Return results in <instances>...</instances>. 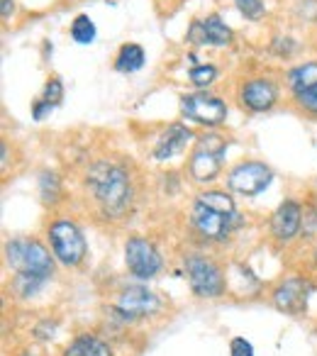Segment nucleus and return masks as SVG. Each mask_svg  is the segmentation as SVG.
<instances>
[{"mask_svg": "<svg viewBox=\"0 0 317 356\" xmlns=\"http://www.w3.org/2000/svg\"><path fill=\"white\" fill-rule=\"evenodd\" d=\"M88 186L103 213L110 218H120L132 203V186H129V176L122 166L105 161L95 163L88 173Z\"/></svg>", "mask_w": 317, "mask_h": 356, "instance_id": "obj_1", "label": "nucleus"}, {"mask_svg": "<svg viewBox=\"0 0 317 356\" xmlns=\"http://www.w3.org/2000/svg\"><path fill=\"white\" fill-rule=\"evenodd\" d=\"M8 264L15 268L20 276H35V278H47L54 268L51 257L40 242L32 239H15L6 247Z\"/></svg>", "mask_w": 317, "mask_h": 356, "instance_id": "obj_2", "label": "nucleus"}, {"mask_svg": "<svg viewBox=\"0 0 317 356\" xmlns=\"http://www.w3.org/2000/svg\"><path fill=\"white\" fill-rule=\"evenodd\" d=\"M225 149H227V142H225L220 134H205V137L198 139L195 144V152L190 156V176L200 184H208L220 173V163H222Z\"/></svg>", "mask_w": 317, "mask_h": 356, "instance_id": "obj_3", "label": "nucleus"}, {"mask_svg": "<svg viewBox=\"0 0 317 356\" xmlns=\"http://www.w3.org/2000/svg\"><path fill=\"white\" fill-rule=\"evenodd\" d=\"M49 239H51V247H54V254L59 257L61 264H66V266H76V264L83 261L86 239L74 222H66V220L54 222L49 229Z\"/></svg>", "mask_w": 317, "mask_h": 356, "instance_id": "obj_4", "label": "nucleus"}, {"mask_svg": "<svg viewBox=\"0 0 317 356\" xmlns=\"http://www.w3.org/2000/svg\"><path fill=\"white\" fill-rule=\"evenodd\" d=\"M186 273H188L190 288H193L195 296L203 298H215L225 291V278L222 271L215 266L213 261L203 257H188L186 259Z\"/></svg>", "mask_w": 317, "mask_h": 356, "instance_id": "obj_5", "label": "nucleus"}, {"mask_svg": "<svg viewBox=\"0 0 317 356\" xmlns=\"http://www.w3.org/2000/svg\"><path fill=\"white\" fill-rule=\"evenodd\" d=\"M181 110L188 120L198 124H208V127H215V124L225 122L227 118V108L220 98L208 93H193L186 95L184 103H181Z\"/></svg>", "mask_w": 317, "mask_h": 356, "instance_id": "obj_6", "label": "nucleus"}, {"mask_svg": "<svg viewBox=\"0 0 317 356\" xmlns=\"http://www.w3.org/2000/svg\"><path fill=\"white\" fill-rule=\"evenodd\" d=\"M124 261H127L129 271L137 278H154L161 268V257H158L156 247L142 237H132L124 247Z\"/></svg>", "mask_w": 317, "mask_h": 356, "instance_id": "obj_7", "label": "nucleus"}, {"mask_svg": "<svg viewBox=\"0 0 317 356\" xmlns=\"http://www.w3.org/2000/svg\"><path fill=\"white\" fill-rule=\"evenodd\" d=\"M271 178H273L271 168L263 166V163L249 161V163H239V166L229 173L227 184H229V188L242 195H259L263 188H268Z\"/></svg>", "mask_w": 317, "mask_h": 356, "instance_id": "obj_8", "label": "nucleus"}, {"mask_svg": "<svg viewBox=\"0 0 317 356\" xmlns=\"http://www.w3.org/2000/svg\"><path fill=\"white\" fill-rule=\"evenodd\" d=\"M193 225L198 227V232L203 234V237L220 242V239H225L229 232H232V227L237 225V215L234 213L225 215V213H218V210H210V208H205V205L195 203Z\"/></svg>", "mask_w": 317, "mask_h": 356, "instance_id": "obj_9", "label": "nucleus"}, {"mask_svg": "<svg viewBox=\"0 0 317 356\" xmlns=\"http://www.w3.org/2000/svg\"><path fill=\"white\" fill-rule=\"evenodd\" d=\"M310 283L302 281V278H291L286 281L283 286L276 288L273 293V305L278 310L288 312V315H300L305 310V302H307V296H310Z\"/></svg>", "mask_w": 317, "mask_h": 356, "instance_id": "obj_10", "label": "nucleus"}, {"mask_svg": "<svg viewBox=\"0 0 317 356\" xmlns=\"http://www.w3.org/2000/svg\"><path fill=\"white\" fill-rule=\"evenodd\" d=\"M117 310L124 317H129V320L154 315L158 310V298L152 291H147V288L132 286L127 291H122V296L117 298Z\"/></svg>", "mask_w": 317, "mask_h": 356, "instance_id": "obj_11", "label": "nucleus"}, {"mask_svg": "<svg viewBox=\"0 0 317 356\" xmlns=\"http://www.w3.org/2000/svg\"><path fill=\"white\" fill-rule=\"evenodd\" d=\"M190 40H198V44L225 47L232 40V30H229L218 15H210V17H205V20L195 22L193 30H190Z\"/></svg>", "mask_w": 317, "mask_h": 356, "instance_id": "obj_12", "label": "nucleus"}, {"mask_svg": "<svg viewBox=\"0 0 317 356\" xmlns=\"http://www.w3.org/2000/svg\"><path fill=\"white\" fill-rule=\"evenodd\" d=\"M300 222H302L300 205L293 203V200H286V203H283L281 208L273 213L271 229H273V234H276L278 239L288 242V239H293L298 234V229H300Z\"/></svg>", "mask_w": 317, "mask_h": 356, "instance_id": "obj_13", "label": "nucleus"}, {"mask_svg": "<svg viewBox=\"0 0 317 356\" xmlns=\"http://www.w3.org/2000/svg\"><path fill=\"white\" fill-rule=\"evenodd\" d=\"M276 86L266 79H254L242 88V103L254 113H263L276 103Z\"/></svg>", "mask_w": 317, "mask_h": 356, "instance_id": "obj_14", "label": "nucleus"}, {"mask_svg": "<svg viewBox=\"0 0 317 356\" xmlns=\"http://www.w3.org/2000/svg\"><path fill=\"white\" fill-rule=\"evenodd\" d=\"M188 139H190L188 127H184V124H171V127L161 134L156 147H154V159H156V161H166V159H171L174 154H179L181 149L186 147Z\"/></svg>", "mask_w": 317, "mask_h": 356, "instance_id": "obj_15", "label": "nucleus"}, {"mask_svg": "<svg viewBox=\"0 0 317 356\" xmlns=\"http://www.w3.org/2000/svg\"><path fill=\"white\" fill-rule=\"evenodd\" d=\"M61 98H64V86H61L59 79H51L44 88V95H42V98L35 103V108H32L35 120H44V115L51 113V110L61 103Z\"/></svg>", "mask_w": 317, "mask_h": 356, "instance_id": "obj_16", "label": "nucleus"}, {"mask_svg": "<svg viewBox=\"0 0 317 356\" xmlns=\"http://www.w3.org/2000/svg\"><path fill=\"white\" fill-rule=\"evenodd\" d=\"M64 356H113V354H110V346L105 341L95 339V337H79L64 351Z\"/></svg>", "mask_w": 317, "mask_h": 356, "instance_id": "obj_17", "label": "nucleus"}, {"mask_svg": "<svg viewBox=\"0 0 317 356\" xmlns=\"http://www.w3.org/2000/svg\"><path fill=\"white\" fill-rule=\"evenodd\" d=\"M288 83H291L293 93H302L310 86L317 83V64L315 61H307L302 66H295V69L288 74Z\"/></svg>", "mask_w": 317, "mask_h": 356, "instance_id": "obj_18", "label": "nucleus"}, {"mask_svg": "<svg viewBox=\"0 0 317 356\" xmlns=\"http://www.w3.org/2000/svg\"><path fill=\"white\" fill-rule=\"evenodd\" d=\"M144 66V49L139 44H124L117 54V61H115V69L122 71V74H132V71H139Z\"/></svg>", "mask_w": 317, "mask_h": 356, "instance_id": "obj_19", "label": "nucleus"}, {"mask_svg": "<svg viewBox=\"0 0 317 356\" xmlns=\"http://www.w3.org/2000/svg\"><path fill=\"white\" fill-rule=\"evenodd\" d=\"M195 203L205 205L210 210H218V213H225V215H232L234 213V200L229 195L220 193V191H208V193H200Z\"/></svg>", "mask_w": 317, "mask_h": 356, "instance_id": "obj_20", "label": "nucleus"}, {"mask_svg": "<svg viewBox=\"0 0 317 356\" xmlns=\"http://www.w3.org/2000/svg\"><path fill=\"white\" fill-rule=\"evenodd\" d=\"M71 37H74V42H79V44H90V42L95 40L93 20H90L88 15H79L74 20V25H71Z\"/></svg>", "mask_w": 317, "mask_h": 356, "instance_id": "obj_21", "label": "nucleus"}, {"mask_svg": "<svg viewBox=\"0 0 317 356\" xmlns=\"http://www.w3.org/2000/svg\"><path fill=\"white\" fill-rule=\"evenodd\" d=\"M215 76H218V69H215V66H195V69L190 71V81H193L198 88L210 86L215 81Z\"/></svg>", "mask_w": 317, "mask_h": 356, "instance_id": "obj_22", "label": "nucleus"}, {"mask_svg": "<svg viewBox=\"0 0 317 356\" xmlns=\"http://www.w3.org/2000/svg\"><path fill=\"white\" fill-rule=\"evenodd\" d=\"M237 8L244 13V17H252V20H259L263 15V0H234Z\"/></svg>", "mask_w": 317, "mask_h": 356, "instance_id": "obj_23", "label": "nucleus"}, {"mask_svg": "<svg viewBox=\"0 0 317 356\" xmlns=\"http://www.w3.org/2000/svg\"><path fill=\"white\" fill-rule=\"evenodd\" d=\"M295 98H298V103L307 110V113L317 115V83L310 86L307 90H302V93H295Z\"/></svg>", "mask_w": 317, "mask_h": 356, "instance_id": "obj_24", "label": "nucleus"}, {"mask_svg": "<svg viewBox=\"0 0 317 356\" xmlns=\"http://www.w3.org/2000/svg\"><path fill=\"white\" fill-rule=\"evenodd\" d=\"M56 186H59V181H56L54 173L42 176V195H44V200H56Z\"/></svg>", "mask_w": 317, "mask_h": 356, "instance_id": "obj_25", "label": "nucleus"}, {"mask_svg": "<svg viewBox=\"0 0 317 356\" xmlns=\"http://www.w3.org/2000/svg\"><path fill=\"white\" fill-rule=\"evenodd\" d=\"M229 354L232 356H254V346L249 344L247 339L237 337V339H232V344H229Z\"/></svg>", "mask_w": 317, "mask_h": 356, "instance_id": "obj_26", "label": "nucleus"}, {"mask_svg": "<svg viewBox=\"0 0 317 356\" xmlns=\"http://www.w3.org/2000/svg\"><path fill=\"white\" fill-rule=\"evenodd\" d=\"M10 13H13V0H3V17H10Z\"/></svg>", "mask_w": 317, "mask_h": 356, "instance_id": "obj_27", "label": "nucleus"}, {"mask_svg": "<svg viewBox=\"0 0 317 356\" xmlns=\"http://www.w3.org/2000/svg\"><path fill=\"white\" fill-rule=\"evenodd\" d=\"M315 264H317V249H315Z\"/></svg>", "mask_w": 317, "mask_h": 356, "instance_id": "obj_28", "label": "nucleus"}]
</instances>
